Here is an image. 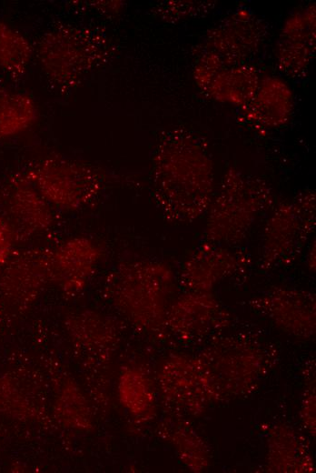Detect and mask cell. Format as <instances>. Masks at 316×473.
<instances>
[{
	"label": "cell",
	"instance_id": "obj_1",
	"mask_svg": "<svg viewBox=\"0 0 316 473\" xmlns=\"http://www.w3.org/2000/svg\"><path fill=\"white\" fill-rule=\"evenodd\" d=\"M152 175L155 201L166 219L191 223L207 212L214 169L202 136L184 126L167 130L156 146Z\"/></svg>",
	"mask_w": 316,
	"mask_h": 473
},
{
	"label": "cell",
	"instance_id": "obj_2",
	"mask_svg": "<svg viewBox=\"0 0 316 473\" xmlns=\"http://www.w3.org/2000/svg\"><path fill=\"white\" fill-rule=\"evenodd\" d=\"M272 203L273 195L266 182L230 168L207 210L206 241L222 246L241 242Z\"/></svg>",
	"mask_w": 316,
	"mask_h": 473
},
{
	"label": "cell",
	"instance_id": "obj_3",
	"mask_svg": "<svg viewBox=\"0 0 316 473\" xmlns=\"http://www.w3.org/2000/svg\"><path fill=\"white\" fill-rule=\"evenodd\" d=\"M172 286L173 275L167 267L140 261L119 266L109 287L123 314L133 324L154 329L166 322Z\"/></svg>",
	"mask_w": 316,
	"mask_h": 473
},
{
	"label": "cell",
	"instance_id": "obj_4",
	"mask_svg": "<svg viewBox=\"0 0 316 473\" xmlns=\"http://www.w3.org/2000/svg\"><path fill=\"white\" fill-rule=\"evenodd\" d=\"M105 36L88 28L61 26L44 35L38 45L40 65L60 87H73L109 56Z\"/></svg>",
	"mask_w": 316,
	"mask_h": 473
},
{
	"label": "cell",
	"instance_id": "obj_5",
	"mask_svg": "<svg viewBox=\"0 0 316 473\" xmlns=\"http://www.w3.org/2000/svg\"><path fill=\"white\" fill-rule=\"evenodd\" d=\"M315 226V196L303 191L278 204L264 226L261 266L273 268L295 259Z\"/></svg>",
	"mask_w": 316,
	"mask_h": 473
},
{
	"label": "cell",
	"instance_id": "obj_6",
	"mask_svg": "<svg viewBox=\"0 0 316 473\" xmlns=\"http://www.w3.org/2000/svg\"><path fill=\"white\" fill-rule=\"evenodd\" d=\"M25 176L52 207L64 211L88 206L102 188L93 166L62 156L43 159Z\"/></svg>",
	"mask_w": 316,
	"mask_h": 473
},
{
	"label": "cell",
	"instance_id": "obj_7",
	"mask_svg": "<svg viewBox=\"0 0 316 473\" xmlns=\"http://www.w3.org/2000/svg\"><path fill=\"white\" fill-rule=\"evenodd\" d=\"M196 358L212 387L216 398L245 391L255 382L262 367V351L254 342L227 337Z\"/></svg>",
	"mask_w": 316,
	"mask_h": 473
},
{
	"label": "cell",
	"instance_id": "obj_8",
	"mask_svg": "<svg viewBox=\"0 0 316 473\" xmlns=\"http://www.w3.org/2000/svg\"><path fill=\"white\" fill-rule=\"evenodd\" d=\"M264 35L262 21L240 8L208 33L198 59L214 72L242 65L259 48Z\"/></svg>",
	"mask_w": 316,
	"mask_h": 473
},
{
	"label": "cell",
	"instance_id": "obj_9",
	"mask_svg": "<svg viewBox=\"0 0 316 473\" xmlns=\"http://www.w3.org/2000/svg\"><path fill=\"white\" fill-rule=\"evenodd\" d=\"M225 308L211 292L180 297L168 309L165 324L181 339L196 341L228 326Z\"/></svg>",
	"mask_w": 316,
	"mask_h": 473
},
{
	"label": "cell",
	"instance_id": "obj_10",
	"mask_svg": "<svg viewBox=\"0 0 316 473\" xmlns=\"http://www.w3.org/2000/svg\"><path fill=\"white\" fill-rule=\"evenodd\" d=\"M251 304L290 335L309 338L315 333V297L308 291L277 287Z\"/></svg>",
	"mask_w": 316,
	"mask_h": 473
},
{
	"label": "cell",
	"instance_id": "obj_11",
	"mask_svg": "<svg viewBox=\"0 0 316 473\" xmlns=\"http://www.w3.org/2000/svg\"><path fill=\"white\" fill-rule=\"evenodd\" d=\"M165 398L186 414L197 415L217 399L212 387L196 358L174 357L161 372Z\"/></svg>",
	"mask_w": 316,
	"mask_h": 473
},
{
	"label": "cell",
	"instance_id": "obj_12",
	"mask_svg": "<svg viewBox=\"0 0 316 473\" xmlns=\"http://www.w3.org/2000/svg\"><path fill=\"white\" fill-rule=\"evenodd\" d=\"M246 257L226 246L206 241L184 262L183 282L193 292H211L213 287L244 267Z\"/></svg>",
	"mask_w": 316,
	"mask_h": 473
},
{
	"label": "cell",
	"instance_id": "obj_13",
	"mask_svg": "<svg viewBox=\"0 0 316 473\" xmlns=\"http://www.w3.org/2000/svg\"><path fill=\"white\" fill-rule=\"evenodd\" d=\"M315 51V5L293 13L284 23L276 45L280 70L298 77L307 69Z\"/></svg>",
	"mask_w": 316,
	"mask_h": 473
},
{
	"label": "cell",
	"instance_id": "obj_14",
	"mask_svg": "<svg viewBox=\"0 0 316 473\" xmlns=\"http://www.w3.org/2000/svg\"><path fill=\"white\" fill-rule=\"evenodd\" d=\"M102 250L93 239L77 236L51 250V276L70 293L81 291L93 275Z\"/></svg>",
	"mask_w": 316,
	"mask_h": 473
},
{
	"label": "cell",
	"instance_id": "obj_15",
	"mask_svg": "<svg viewBox=\"0 0 316 473\" xmlns=\"http://www.w3.org/2000/svg\"><path fill=\"white\" fill-rule=\"evenodd\" d=\"M292 107V93L286 83L268 76L261 80L252 99L241 109L245 118L253 125L274 128L289 121Z\"/></svg>",
	"mask_w": 316,
	"mask_h": 473
},
{
	"label": "cell",
	"instance_id": "obj_16",
	"mask_svg": "<svg viewBox=\"0 0 316 473\" xmlns=\"http://www.w3.org/2000/svg\"><path fill=\"white\" fill-rule=\"evenodd\" d=\"M8 206L15 221L31 233L46 232L54 224L51 205L25 175L16 178L12 186Z\"/></svg>",
	"mask_w": 316,
	"mask_h": 473
},
{
	"label": "cell",
	"instance_id": "obj_17",
	"mask_svg": "<svg viewBox=\"0 0 316 473\" xmlns=\"http://www.w3.org/2000/svg\"><path fill=\"white\" fill-rule=\"evenodd\" d=\"M261 80L255 67L242 64L217 71L201 89L217 101L242 108L252 99Z\"/></svg>",
	"mask_w": 316,
	"mask_h": 473
},
{
	"label": "cell",
	"instance_id": "obj_18",
	"mask_svg": "<svg viewBox=\"0 0 316 473\" xmlns=\"http://www.w3.org/2000/svg\"><path fill=\"white\" fill-rule=\"evenodd\" d=\"M268 463L273 471H312V459L300 438L291 429L276 427L268 439Z\"/></svg>",
	"mask_w": 316,
	"mask_h": 473
},
{
	"label": "cell",
	"instance_id": "obj_19",
	"mask_svg": "<svg viewBox=\"0 0 316 473\" xmlns=\"http://www.w3.org/2000/svg\"><path fill=\"white\" fill-rule=\"evenodd\" d=\"M38 118L33 98L20 92L0 93V138L15 136L30 128Z\"/></svg>",
	"mask_w": 316,
	"mask_h": 473
},
{
	"label": "cell",
	"instance_id": "obj_20",
	"mask_svg": "<svg viewBox=\"0 0 316 473\" xmlns=\"http://www.w3.org/2000/svg\"><path fill=\"white\" fill-rule=\"evenodd\" d=\"M33 55L29 40L9 24L0 21V67L11 77L27 70Z\"/></svg>",
	"mask_w": 316,
	"mask_h": 473
},
{
	"label": "cell",
	"instance_id": "obj_21",
	"mask_svg": "<svg viewBox=\"0 0 316 473\" xmlns=\"http://www.w3.org/2000/svg\"><path fill=\"white\" fill-rule=\"evenodd\" d=\"M118 388L122 404L134 416H143L152 410L153 393L148 378L140 370L123 371Z\"/></svg>",
	"mask_w": 316,
	"mask_h": 473
},
{
	"label": "cell",
	"instance_id": "obj_22",
	"mask_svg": "<svg viewBox=\"0 0 316 473\" xmlns=\"http://www.w3.org/2000/svg\"><path fill=\"white\" fill-rule=\"evenodd\" d=\"M181 458L192 470L200 471L208 464L206 447L200 437L189 426H176L172 436Z\"/></svg>",
	"mask_w": 316,
	"mask_h": 473
},
{
	"label": "cell",
	"instance_id": "obj_23",
	"mask_svg": "<svg viewBox=\"0 0 316 473\" xmlns=\"http://www.w3.org/2000/svg\"><path fill=\"white\" fill-rule=\"evenodd\" d=\"M212 2L179 1L160 4L156 13L165 21H177L187 16L209 12Z\"/></svg>",
	"mask_w": 316,
	"mask_h": 473
},
{
	"label": "cell",
	"instance_id": "obj_24",
	"mask_svg": "<svg viewBox=\"0 0 316 473\" xmlns=\"http://www.w3.org/2000/svg\"><path fill=\"white\" fill-rule=\"evenodd\" d=\"M14 235L10 225L0 216V268L9 260L13 251Z\"/></svg>",
	"mask_w": 316,
	"mask_h": 473
},
{
	"label": "cell",
	"instance_id": "obj_25",
	"mask_svg": "<svg viewBox=\"0 0 316 473\" xmlns=\"http://www.w3.org/2000/svg\"><path fill=\"white\" fill-rule=\"evenodd\" d=\"M302 420L311 435L315 434L314 381L309 386L302 402Z\"/></svg>",
	"mask_w": 316,
	"mask_h": 473
},
{
	"label": "cell",
	"instance_id": "obj_26",
	"mask_svg": "<svg viewBox=\"0 0 316 473\" xmlns=\"http://www.w3.org/2000/svg\"><path fill=\"white\" fill-rule=\"evenodd\" d=\"M308 266L311 268V271H314L315 268V245L313 242V245H311L310 253L308 256Z\"/></svg>",
	"mask_w": 316,
	"mask_h": 473
}]
</instances>
